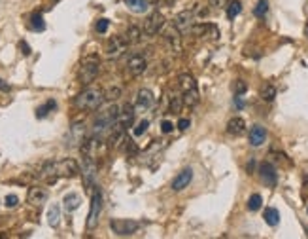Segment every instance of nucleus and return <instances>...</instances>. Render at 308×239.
<instances>
[{
  "mask_svg": "<svg viewBox=\"0 0 308 239\" xmlns=\"http://www.w3.org/2000/svg\"><path fill=\"white\" fill-rule=\"evenodd\" d=\"M148 127H150V122H148V120H142L140 124L134 127V135H136V137H140V135H144V131H146Z\"/></svg>",
  "mask_w": 308,
  "mask_h": 239,
  "instance_id": "c9c22d12",
  "label": "nucleus"
},
{
  "mask_svg": "<svg viewBox=\"0 0 308 239\" xmlns=\"http://www.w3.org/2000/svg\"><path fill=\"white\" fill-rule=\"evenodd\" d=\"M165 42L168 44V48L172 49L174 53H178V51H182V40H180V34H178V29L172 25L170 29L165 30Z\"/></svg>",
  "mask_w": 308,
  "mask_h": 239,
  "instance_id": "f8f14e48",
  "label": "nucleus"
},
{
  "mask_svg": "<svg viewBox=\"0 0 308 239\" xmlns=\"http://www.w3.org/2000/svg\"><path fill=\"white\" fill-rule=\"evenodd\" d=\"M305 36L308 38V21H307V25H305Z\"/></svg>",
  "mask_w": 308,
  "mask_h": 239,
  "instance_id": "de8ad7c7",
  "label": "nucleus"
},
{
  "mask_svg": "<svg viewBox=\"0 0 308 239\" xmlns=\"http://www.w3.org/2000/svg\"><path fill=\"white\" fill-rule=\"evenodd\" d=\"M28 27L32 30H36V32H42V30L46 29V23H44V15L40 13V11H34L32 15H30V23H28Z\"/></svg>",
  "mask_w": 308,
  "mask_h": 239,
  "instance_id": "b1692460",
  "label": "nucleus"
},
{
  "mask_svg": "<svg viewBox=\"0 0 308 239\" xmlns=\"http://www.w3.org/2000/svg\"><path fill=\"white\" fill-rule=\"evenodd\" d=\"M51 2H53V4H55V2H59V0H51Z\"/></svg>",
  "mask_w": 308,
  "mask_h": 239,
  "instance_id": "8fccbe9b",
  "label": "nucleus"
},
{
  "mask_svg": "<svg viewBox=\"0 0 308 239\" xmlns=\"http://www.w3.org/2000/svg\"><path fill=\"white\" fill-rule=\"evenodd\" d=\"M165 27V17L161 11H153L148 21H146V27H144V34L146 36H155L157 32H161V29Z\"/></svg>",
  "mask_w": 308,
  "mask_h": 239,
  "instance_id": "0eeeda50",
  "label": "nucleus"
},
{
  "mask_svg": "<svg viewBox=\"0 0 308 239\" xmlns=\"http://www.w3.org/2000/svg\"><path fill=\"white\" fill-rule=\"evenodd\" d=\"M47 200V192L44 188H38V186H32V188H28V194H27V201L30 205H34V207H40L42 203H46Z\"/></svg>",
  "mask_w": 308,
  "mask_h": 239,
  "instance_id": "4468645a",
  "label": "nucleus"
},
{
  "mask_svg": "<svg viewBox=\"0 0 308 239\" xmlns=\"http://www.w3.org/2000/svg\"><path fill=\"white\" fill-rule=\"evenodd\" d=\"M85 127L82 122H76L72 127H70V139H72V144H82L85 141Z\"/></svg>",
  "mask_w": 308,
  "mask_h": 239,
  "instance_id": "6ab92c4d",
  "label": "nucleus"
},
{
  "mask_svg": "<svg viewBox=\"0 0 308 239\" xmlns=\"http://www.w3.org/2000/svg\"><path fill=\"white\" fill-rule=\"evenodd\" d=\"M189 125H191V122H189V120H186V118H182V120L178 122V129L186 131V129H187V127H189Z\"/></svg>",
  "mask_w": 308,
  "mask_h": 239,
  "instance_id": "79ce46f5",
  "label": "nucleus"
},
{
  "mask_svg": "<svg viewBox=\"0 0 308 239\" xmlns=\"http://www.w3.org/2000/svg\"><path fill=\"white\" fill-rule=\"evenodd\" d=\"M146 67H148V59L144 57L142 53H134L127 61V70H129L131 76H140L142 72L146 70Z\"/></svg>",
  "mask_w": 308,
  "mask_h": 239,
  "instance_id": "1a4fd4ad",
  "label": "nucleus"
},
{
  "mask_svg": "<svg viewBox=\"0 0 308 239\" xmlns=\"http://www.w3.org/2000/svg\"><path fill=\"white\" fill-rule=\"evenodd\" d=\"M163 2H165V4H167L168 8H170V6H172V4H174V2H176V0H163Z\"/></svg>",
  "mask_w": 308,
  "mask_h": 239,
  "instance_id": "49530a36",
  "label": "nucleus"
},
{
  "mask_svg": "<svg viewBox=\"0 0 308 239\" xmlns=\"http://www.w3.org/2000/svg\"><path fill=\"white\" fill-rule=\"evenodd\" d=\"M172 129H174V124H172V122H168V120H163V122H161V131H163V133H172Z\"/></svg>",
  "mask_w": 308,
  "mask_h": 239,
  "instance_id": "58836bf2",
  "label": "nucleus"
},
{
  "mask_svg": "<svg viewBox=\"0 0 308 239\" xmlns=\"http://www.w3.org/2000/svg\"><path fill=\"white\" fill-rule=\"evenodd\" d=\"M178 82H180L178 86H180V89H182L184 93H186V91H193V89H197V82L191 74H180Z\"/></svg>",
  "mask_w": 308,
  "mask_h": 239,
  "instance_id": "412c9836",
  "label": "nucleus"
},
{
  "mask_svg": "<svg viewBox=\"0 0 308 239\" xmlns=\"http://www.w3.org/2000/svg\"><path fill=\"white\" fill-rule=\"evenodd\" d=\"M197 101H199V91H197V89L184 93V103H186L187 106H195Z\"/></svg>",
  "mask_w": 308,
  "mask_h": 239,
  "instance_id": "473e14b6",
  "label": "nucleus"
},
{
  "mask_svg": "<svg viewBox=\"0 0 308 239\" xmlns=\"http://www.w3.org/2000/svg\"><path fill=\"white\" fill-rule=\"evenodd\" d=\"M305 230H307V236H308V228H305Z\"/></svg>",
  "mask_w": 308,
  "mask_h": 239,
  "instance_id": "3c124183",
  "label": "nucleus"
},
{
  "mask_svg": "<svg viewBox=\"0 0 308 239\" xmlns=\"http://www.w3.org/2000/svg\"><path fill=\"white\" fill-rule=\"evenodd\" d=\"M153 105V93L150 89H140L136 95V110H148Z\"/></svg>",
  "mask_w": 308,
  "mask_h": 239,
  "instance_id": "dca6fc26",
  "label": "nucleus"
},
{
  "mask_svg": "<svg viewBox=\"0 0 308 239\" xmlns=\"http://www.w3.org/2000/svg\"><path fill=\"white\" fill-rule=\"evenodd\" d=\"M59 220H61V207L53 203L47 211V222H49L51 228H55V226H59Z\"/></svg>",
  "mask_w": 308,
  "mask_h": 239,
  "instance_id": "393cba45",
  "label": "nucleus"
},
{
  "mask_svg": "<svg viewBox=\"0 0 308 239\" xmlns=\"http://www.w3.org/2000/svg\"><path fill=\"white\" fill-rule=\"evenodd\" d=\"M240 11H242V4H240L238 0H233V2L227 4V17H229V19H234Z\"/></svg>",
  "mask_w": 308,
  "mask_h": 239,
  "instance_id": "a878e982",
  "label": "nucleus"
},
{
  "mask_svg": "<svg viewBox=\"0 0 308 239\" xmlns=\"http://www.w3.org/2000/svg\"><path fill=\"white\" fill-rule=\"evenodd\" d=\"M110 228L115 236H121V238H127V236H132L136 230H138V222L136 220H129V219H113L110 222Z\"/></svg>",
  "mask_w": 308,
  "mask_h": 239,
  "instance_id": "423d86ee",
  "label": "nucleus"
},
{
  "mask_svg": "<svg viewBox=\"0 0 308 239\" xmlns=\"http://www.w3.org/2000/svg\"><path fill=\"white\" fill-rule=\"evenodd\" d=\"M140 36H142L140 29L132 25V27H129V30H127V34H125V40H127L129 44H136V42L140 40Z\"/></svg>",
  "mask_w": 308,
  "mask_h": 239,
  "instance_id": "c85d7f7f",
  "label": "nucleus"
},
{
  "mask_svg": "<svg viewBox=\"0 0 308 239\" xmlns=\"http://www.w3.org/2000/svg\"><path fill=\"white\" fill-rule=\"evenodd\" d=\"M101 211H103V194L101 190L93 192V198H91V209H89V217H87V230L97 228L99 219H101Z\"/></svg>",
  "mask_w": 308,
  "mask_h": 239,
  "instance_id": "39448f33",
  "label": "nucleus"
},
{
  "mask_svg": "<svg viewBox=\"0 0 308 239\" xmlns=\"http://www.w3.org/2000/svg\"><path fill=\"white\" fill-rule=\"evenodd\" d=\"M99 70H101V61L97 55H89L85 57V61L80 67V72H78V78H80V84L84 86H89L95 78L99 76Z\"/></svg>",
  "mask_w": 308,
  "mask_h": 239,
  "instance_id": "20e7f679",
  "label": "nucleus"
},
{
  "mask_svg": "<svg viewBox=\"0 0 308 239\" xmlns=\"http://www.w3.org/2000/svg\"><path fill=\"white\" fill-rule=\"evenodd\" d=\"M19 48L23 49V55H30V48H28L27 42H19Z\"/></svg>",
  "mask_w": 308,
  "mask_h": 239,
  "instance_id": "37998d69",
  "label": "nucleus"
},
{
  "mask_svg": "<svg viewBox=\"0 0 308 239\" xmlns=\"http://www.w3.org/2000/svg\"><path fill=\"white\" fill-rule=\"evenodd\" d=\"M17 203H19V198H17V196H13V194L6 196V200H4V205H6V207H9V209H11V207H15Z\"/></svg>",
  "mask_w": 308,
  "mask_h": 239,
  "instance_id": "4c0bfd02",
  "label": "nucleus"
},
{
  "mask_svg": "<svg viewBox=\"0 0 308 239\" xmlns=\"http://www.w3.org/2000/svg\"><path fill=\"white\" fill-rule=\"evenodd\" d=\"M229 2L231 0H210V6H214V8H227Z\"/></svg>",
  "mask_w": 308,
  "mask_h": 239,
  "instance_id": "ea45409f",
  "label": "nucleus"
},
{
  "mask_svg": "<svg viewBox=\"0 0 308 239\" xmlns=\"http://www.w3.org/2000/svg\"><path fill=\"white\" fill-rule=\"evenodd\" d=\"M263 219H265V222H267L269 226H278V222H280V213H278V209H274V207H267L265 213H263Z\"/></svg>",
  "mask_w": 308,
  "mask_h": 239,
  "instance_id": "4be33fe9",
  "label": "nucleus"
},
{
  "mask_svg": "<svg viewBox=\"0 0 308 239\" xmlns=\"http://www.w3.org/2000/svg\"><path fill=\"white\" fill-rule=\"evenodd\" d=\"M244 131H246V122H244L242 118L234 116V118H231V120L227 122V133L229 135H233V137H240Z\"/></svg>",
  "mask_w": 308,
  "mask_h": 239,
  "instance_id": "f3484780",
  "label": "nucleus"
},
{
  "mask_svg": "<svg viewBox=\"0 0 308 239\" xmlns=\"http://www.w3.org/2000/svg\"><path fill=\"white\" fill-rule=\"evenodd\" d=\"M127 152H129V154H136V152H138V146L134 144V141H127Z\"/></svg>",
  "mask_w": 308,
  "mask_h": 239,
  "instance_id": "a19ab883",
  "label": "nucleus"
},
{
  "mask_svg": "<svg viewBox=\"0 0 308 239\" xmlns=\"http://www.w3.org/2000/svg\"><path fill=\"white\" fill-rule=\"evenodd\" d=\"M117 116H119V106H115V105H110L108 108L101 110V112L97 114V118H95L93 137L101 139V137L110 135L113 124H115V120H117Z\"/></svg>",
  "mask_w": 308,
  "mask_h": 239,
  "instance_id": "f03ea898",
  "label": "nucleus"
},
{
  "mask_svg": "<svg viewBox=\"0 0 308 239\" xmlns=\"http://www.w3.org/2000/svg\"><path fill=\"white\" fill-rule=\"evenodd\" d=\"M259 177H261V181L265 182L269 188H274L276 182H278V173L274 169V165L269 162L259 163Z\"/></svg>",
  "mask_w": 308,
  "mask_h": 239,
  "instance_id": "6e6552de",
  "label": "nucleus"
},
{
  "mask_svg": "<svg viewBox=\"0 0 308 239\" xmlns=\"http://www.w3.org/2000/svg\"><path fill=\"white\" fill-rule=\"evenodd\" d=\"M261 97H263V101L272 103V101H274V97H276V87L272 86V84H265L263 89H261Z\"/></svg>",
  "mask_w": 308,
  "mask_h": 239,
  "instance_id": "bb28decb",
  "label": "nucleus"
},
{
  "mask_svg": "<svg viewBox=\"0 0 308 239\" xmlns=\"http://www.w3.org/2000/svg\"><path fill=\"white\" fill-rule=\"evenodd\" d=\"M234 106L236 108H244V101L240 99V95H234Z\"/></svg>",
  "mask_w": 308,
  "mask_h": 239,
  "instance_id": "c03bdc74",
  "label": "nucleus"
},
{
  "mask_svg": "<svg viewBox=\"0 0 308 239\" xmlns=\"http://www.w3.org/2000/svg\"><path fill=\"white\" fill-rule=\"evenodd\" d=\"M263 205V198L259 196V194H253V196H250V200H248V209L252 211V213H255V211H259Z\"/></svg>",
  "mask_w": 308,
  "mask_h": 239,
  "instance_id": "2f4dec72",
  "label": "nucleus"
},
{
  "mask_svg": "<svg viewBox=\"0 0 308 239\" xmlns=\"http://www.w3.org/2000/svg\"><path fill=\"white\" fill-rule=\"evenodd\" d=\"M267 141V129L263 125H253L250 129V144L252 146H261Z\"/></svg>",
  "mask_w": 308,
  "mask_h": 239,
  "instance_id": "a211bd4d",
  "label": "nucleus"
},
{
  "mask_svg": "<svg viewBox=\"0 0 308 239\" xmlns=\"http://www.w3.org/2000/svg\"><path fill=\"white\" fill-rule=\"evenodd\" d=\"M182 106H184V97L174 95L172 99H170V106H168V110H170L172 114H178V112L182 110Z\"/></svg>",
  "mask_w": 308,
  "mask_h": 239,
  "instance_id": "7c9ffc66",
  "label": "nucleus"
},
{
  "mask_svg": "<svg viewBox=\"0 0 308 239\" xmlns=\"http://www.w3.org/2000/svg\"><path fill=\"white\" fill-rule=\"evenodd\" d=\"M233 89H234V95H242V93H246V89H248V84L244 80H236Z\"/></svg>",
  "mask_w": 308,
  "mask_h": 239,
  "instance_id": "f704fd0d",
  "label": "nucleus"
},
{
  "mask_svg": "<svg viewBox=\"0 0 308 239\" xmlns=\"http://www.w3.org/2000/svg\"><path fill=\"white\" fill-rule=\"evenodd\" d=\"M80 173V167H78V163L74 160H61V162H51V163H46L44 167H42V173H40V177L42 179H46L47 184H53L57 182L59 177H76Z\"/></svg>",
  "mask_w": 308,
  "mask_h": 239,
  "instance_id": "f257e3e1",
  "label": "nucleus"
},
{
  "mask_svg": "<svg viewBox=\"0 0 308 239\" xmlns=\"http://www.w3.org/2000/svg\"><path fill=\"white\" fill-rule=\"evenodd\" d=\"M119 95H121V89H119V87H110V89L104 93V99H106V101H115Z\"/></svg>",
  "mask_w": 308,
  "mask_h": 239,
  "instance_id": "72a5a7b5",
  "label": "nucleus"
},
{
  "mask_svg": "<svg viewBox=\"0 0 308 239\" xmlns=\"http://www.w3.org/2000/svg\"><path fill=\"white\" fill-rule=\"evenodd\" d=\"M191 181H193V169H191V167H186V169H182V171L174 177V181H172V190L174 192L186 190L187 186L191 184Z\"/></svg>",
  "mask_w": 308,
  "mask_h": 239,
  "instance_id": "9b49d317",
  "label": "nucleus"
},
{
  "mask_svg": "<svg viewBox=\"0 0 308 239\" xmlns=\"http://www.w3.org/2000/svg\"><path fill=\"white\" fill-rule=\"evenodd\" d=\"M8 89H9V86L2 80V78H0V91H8Z\"/></svg>",
  "mask_w": 308,
  "mask_h": 239,
  "instance_id": "a18cd8bd",
  "label": "nucleus"
},
{
  "mask_svg": "<svg viewBox=\"0 0 308 239\" xmlns=\"http://www.w3.org/2000/svg\"><path fill=\"white\" fill-rule=\"evenodd\" d=\"M269 11V0H257V6L253 8V15L255 17H265Z\"/></svg>",
  "mask_w": 308,
  "mask_h": 239,
  "instance_id": "c756f323",
  "label": "nucleus"
},
{
  "mask_svg": "<svg viewBox=\"0 0 308 239\" xmlns=\"http://www.w3.org/2000/svg\"><path fill=\"white\" fill-rule=\"evenodd\" d=\"M108 25H110V21L108 19H99L97 21V25H95V29H97V32L104 34V32L108 30Z\"/></svg>",
  "mask_w": 308,
  "mask_h": 239,
  "instance_id": "e433bc0d",
  "label": "nucleus"
},
{
  "mask_svg": "<svg viewBox=\"0 0 308 239\" xmlns=\"http://www.w3.org/2000/svg\"><path fill=\"white\" fill-rule=\"evenodd\" d=\"M104 91L99 87H87L74 99V106L78 110H97L103 105Z\"/></svg>",
  "mask_w": 308,
  "mask_h": 239,
  "instance_id": "7ed1b4c3",
  "label": "nucleus"
},
{
  "mask_svg": "<svg viewBox=\"0 0 308 239\" xmlns=\"http://www.w3.org/2000/svg\"><path fill=\"white\" fill-rule=\"evenodd\" d=\"M127 40L123 38V36H112V38L108 40V44H106V55L110 59L113 57H119L123 51H125V48H127Z\"/></svg>",
  "mask_w": 308,
  "mask_h": 239,
  "instance_id": "9d476101",
  "label": "nucleus"
},
{
  "mask_svg": "<svg viewBox=\"0 0 308 239\" xmlns=\"http://www.w3.org/2000/svg\"><path fill=\"white\" fill-rule=\"evenodd\" d=\"M80 203H82V198H80L78 194H74V192H70V194H66L65 196V209L68 211V213H72V211L78 209Z\"/></svg>",
  "mask_w": 308,
  "mask_h": 239,
  "instance_id": "5701e85b",
  "label": "nucleus"
},
{
  "mask_svg": "<svg viewBox=\"0 0 308 239\" xmlns=\"http://www.w3.org/2000/svg\"><path fill=\"white\" fill-rule=\"evenodd\" d=\"M305 188H308V175L305 177Z\"/></svg>",
  "mask_w": 308,
  "mask_h": 239,
  "instance_id": "09e8293b",
  "label": "nucleus"
},
{
  "mask_svg": "<svg viewBox=\"0 0 308 239\" xmlns=\"http://www.w3.org/2000/svg\"><path fill=\"white\" fill-rule=\"evenodd\" d=\"M191 23H193V11H180L176 17H174V21H172V25L176 27L178 30H187L191 29Z\"/></svg>",
  "mask_w": 308,
  "mask_h": 239,
  "instance_id": "2eb2a0df",
  "label": "nucleus"
},
{
  "mask_svg": "<svg viewBox=\"0 0 308 239\" xmlns=\"http://www.w3.org/2000/svg\"><path fill=\"white\" fill-rule=\"evenodd\" d=\"M55 106L57 103L55 101H47V103H44L42 106H38V110H36V118H46L51 110H55Z\"/></svg>",
  "mask_w": 308,
  "mask_h": 239,
  "instance_id": "cd10ccee",
  "label": "nucleus"
},
{
  "mask_svg": "<svg viewBox=\"0 0 308 239\" xmlns=\"http://www.w3.org/2000/svg\"><path fill=\"white\" fill-rule=\"evenodd\" d=\"M125 6L134 13H144V11L150 8V2L148 0H123Z\"/></svg>",
  "mask_w": 308,
  "mask_h": 239,
  "instance_id": "aec40b11",
  "label": "nucleus"
},
{
  "mask_svg": "<svg viewBox=\"0 0 308 239\" xmlns=\"http://www.w3.org/2000/svg\"><path fill=\"white\" fill-rule=\"evenodd\" d=\"M307 213H308V209H307Z\"/></svg>",
  "mask_w": 308,
  "mask_h": 239,
  "instance_id": "603ef678",
  "label": "nucleus"
},
{
  "mask_svg": "<svg viewBox=\"0 0 308 239\" xmlns=\"http://www.w3.org/2000/svg\"><path fill=\"white\" fill-rule=\"evenodd\" d=\"M191 32L197 34V36H208L210 40H217L219 36V30L215 25H208V23H203V25H197V27H191Z\"/></svg>",
  "mask_w": 308,
  "mask_h": 239,
  "instance_id": "ddd939ff",
  "label": "nucleus"
}]
</instances>
